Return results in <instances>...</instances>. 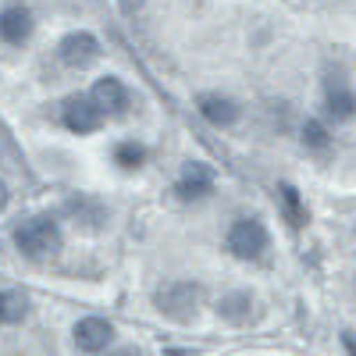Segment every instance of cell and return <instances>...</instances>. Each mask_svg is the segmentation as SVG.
I'll list each match as a JSON object with an SVG mask.
<instances>
[{
  "instance_id": "2",
  "label": "cell",
  "mask_w": 356,
  "mask_h": 356,
  "mask_svg": "<svg viewBox=\"0 0 356 356\" xmlns=\"http://www.w3.org/2000/svg\"><path fill=\"white\" fill-rule=\"evenodd\" d=\"M154 303H157V310H161L164 317H171V321H178V324H186V321L196 317L200 289H196L193 282H168V285L157 289Z\"/></svg>"
},
{
  "instance_id": "3",
  "label": "cell",
  "mask_w": 356,
  "mask_h": 356,
  "mask_svg": "<svg viewBox=\"0 0 356 356\" xmlns=\"http://www.w3.org/2000/svg\"><path fill=\"white\" fill-rule=\"evenodd\" d=\"M267 243H271V239H267V228L257 218H239L228 228V239H225L228 253L239 257V260H260Z\"/></svg>"
},
{
  "instance_id": "16",
  "label": "cell",
  "mask_w": 356,
  "mask_h": 356,
  "mask_svg": "<svg viewBox=\"0 0 356 356\" xmlns=\"http://www.w3.org/2000/svg\"><path fill=\"white\" fill-rule=\"evenodd\" d=\"M25 317V300L15 292H0V324H11Z\"/></svg>"
},
{
  "instance_id": "17",
  "label": "cell",
  "mask_w": 356,
  "mask_h": 356,
  "mask_svg": "<svg viewBox=\"0 0 356 356\" xmlns=\"http://www.w3.org/2000/svg\"><path fill=\"white\" fill-rule=\"evenodd\" d=\"M342 346H346L349 356H356V339H353V335H342Z\"/></svg>"
},
{
  "instance_id": "12",
  "label": "cell",
  "mask_w": 356,
  "mask_h": 356,
  "mask_svg": "<svg viewBox=\"0 0 356 356\" xmlns=\"http://www.w3.org/2000/svg\"><path fill=\"white\" fill-rule=\"evenodd\" d=\"M324 107H328V114L335 118V122H349V118L356 114V93L349 86L335 82V86H328V100H324Z\"/></svg>"
},
{
  "instance_id": "15",
  "label": "cell",
  "mask_w": 356,
  "mask_h": 356,
  "mask_svg": "<svg viewBox=\"0 0 356 356\" xmlns=\"http://www.w3.org/2000/svg\"><path fill=\"white\" fill-rule=\"evenodd\" d=\"M218 310H221L228 321H243V317L250 314V292H232V296H225Z\"/></svg>"
},
{
  "instance_id": "9",
  "label": "cell",
  "mask_w": 356,
  "mask_h": 356,
  "mask_svg": "<svg viewBox=\"0 0 356 356\" xmlns=\"http://www.w3.org/2000/svg\"><path fill=\"white\" fill-rule=\"evenodd\" d=\"M29 36H33V11L22 8V4H11V8L0 11V40L18 47Z\"/></svg>"
},
{
  "instance_id": "7",
  "label": "cell",
  "mask_w": 356,
  "mask_h": 356,
  "mask_svg": "<svg viewBox=\"0 0 356 356\" xmlns=\"http://www.w3.org/2000/svg\"><path fill=\"white\" fill-rule=\"evenodd\" d=\"M111 339H114V328L104 317H82L75 324V346L82 353H100V349L111 346Z\"/></svg>"
},
{
  "instance_id": "6",
  "label": "cell",
  "mask_w": 356,
  "mask_h": 356,
  "mask_svg": "<svg viewBox=\"0 0 356 356\" xmlns=\"http://www.w3.org/2000/svg\"><path fill=\"white\" fill-rule=\"evenodd\" d=\"M89 100H93V107H97L100 114H122V111L129 107V89H125L122 79L107 75V79H100V82L93 86Z\"/></svg>"
},
{
  "instance_id": "11",
  "label": "cell",
  "mask_w": 356,
  "mask_h": 356,
  "mask_svg": "<svg viewBox=\"0 0 356 356\" xmlns=\"http://www.w3.org/2000/svg\"><path fill=\"white\" fill-rule=\"evenodd\" d=\"M278 211H282V218L292 225V228H303L307 225V203H303V196H300V189L296 186H289V182H282L278 186Z\"/></svg>"
},
{
  "instance_id": "5",
  "label": "cell",
  "mask_w": 356,
  "mask_h": 356,
  "mask_svg": "<svg viewBox=\"0 0 356 356\" xmlns=\"http://www.w3.org/2000/svg\"><path fill=\"white\" fill-rule=\"evenodd\" d=\"M211 189H214V171L200 161L186 164L182 175H178V186H175V193L182 200H203V196H211Z\"/></svg>"
},
{
  "instance_id": "14",
  "label": "cell",
  "mask_w": 356,
  "mask_h": 356,
  "mask_svg": "<svg viewBox=\"0 0 356 356\" xmlns=\"http://www.w3.org/2000/svg\"><path fill=\"white\" fill-rule=\"evenodd\" d=\"M328 129H324V122H317V118H307V125H303V146L307 150H328Z\"/></svg>"
},
{
  "instance_id": "10",
  "label": "cell",
  "mask_w": 356,
  "mask_h": 356,
  "mask_svg": "<svg viewBox=\"0 0 356 356\" xmlns=\"http://www.w3.org/2000/svg\"><path fill=\"white\" fill-rule=\"evenodd\" d=\"M196 107H200V114L207 118V122L218 125V129H232L235 122H239V104L221 97V93H203L196 100Z\"/></svg>"
},
{
  "instance_id": "18",
  "label": "cell",
  "mask_w": 356,
  "mask_h": 356,
  "mask_svg": "<svg viewBox=\"0 0 356 356\" xmlns=\"http://www.w3.org/2000/svg\"><path fill=\"white\" fill-rule=\"evenodd\" d=\"M8 200H11V193H8V186H4V182H0V211L8 207Z\"/></svg>"
},
{
  "instance_id": "13",
  "label": "cell",
  "mask_w": 356,
  "mask_h": 356,
  "mask_svg": "<svg viewBox=\"0 0 356 356\" xmlns=\"http://www.w3.org/2000/svg\"><path fill=\"white\" fill-rule=\"evenodd\" d=\"M114 161L122 164L125 171H136V168H143V161H146V150H143V146H139L136 139H129V143H118Z\"/></svg>"
},
{
  "instance_id": "19",
  "label": "cell",
  "mask_w": 356,
  "mask_h": 356,
  "mask_svg": "<svg viewBox=\"0 0 356 356\" xmlns=\"http://www.w3.org/2000/svg\"><path fill=\"white\" fill-rule=\"evenodd\" d=\"M122 356H139V353H122Z\"/></svg>"
},
{
  "instance_id": "1",
  "label": "cell",
  "mask_w": 356,
  "mask_h": 356,
  "mask_svg": "<svg viewBox=\"0 0 356 356\" xmlns=\"http://www.w3.org/2000/svg\"><path fill=\"white\" fill-rule=\"evenodd\" d=\"M15 246L25 257H47L61 250V228L50 218H29L15 228Z\"/></svg>"
},
{
  "instance_id": "8",
  "label": "cell",
  "mask_w": 356,
  "mask_h": 356,
  "mask_svg": "<svg viewBox=\"0 0 356 356\" xmlns=\"http://www.w3.org/2000/svg\"><path fill=\"white\" fill-rule=\"evenodd\" d=\"M100 122H104V114L93 107V100H89V97H72V100L65 104V125H68L72 132L89 136V132L100 129Z\"/></svg>"
},
{
  "instance_id": "4",
  "label": "cell",
  "mask_w": 356,
  "mask_h": 356,
  "mask_svg": "<svg viewBox=\"0 0 356 356\" xmlns=\"http://www.w3.org/2000/svg\"><path fill=\"white\" fill-rule=\"evenodd\" d=\"M57 50H61V61L68 68H89L100 57V40L93 33H86V29H79V33H68Z\"/></svg>"
}]
</instances>
